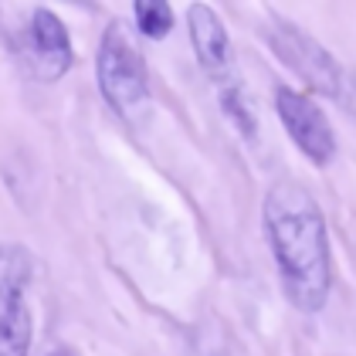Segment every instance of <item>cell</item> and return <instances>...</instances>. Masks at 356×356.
Returning <instances> with one entry per match:
<instances>
[{
  "mask_svg": "<svg viewBox=\"0 0 356 356\" xmlns=\"http://www.w3.org/2000/svg\"><path fill=\"white\" fill-rule=\"evenodd\" d=\"M275 112L285 126V133L299 146V153L316 166H329L336 156V133L329 126L323 106L292 85H278L275 88Z\"/></svg>",
  "mask_w": 356,
  "mask_h": 356,
  "instance_id": "4",
  "label": "cell"
},
{
  "mask_svg": "<svg viewBox=\"0 0 356 356\" xmlns=\"http://www.w3.org/2000/svg\"><path fill=\"white\" fill-rule=\"evenodd\" d=\"M187 24H191V41L200 58V68L218 85L234 79V48H231V34L218 17V10L207 3H193L187 10Z\"/></svg>",
  "mask_w": 356,
  "mask_h": 356,
  "instance_id": "7",
  "label": "cell"
},
{
  "mask_svg": "<svg viewBox=\"0 0 356 356\" xmlns=\"http://www.w3.org/2000/svg\"><path fill=\"white\" fill-rule=\"evenodd\" d=\"M336 99H339L350 112H356V72H346V68H343V82H339Z\"/></svg>",
  "mask_w": 356,
  "mask_h": 356,
  "instance_id": "10",
  "label": "cell"
},
{
  "mask_svg": "<svg viewBox=\"0 0 356 356\" xmlns=\"http://www.w3.org/2000/svg\"><path fill=\"white\" fill-rule=\"evenodd\" d=\"M261 220L289 302L299 312H319L332 292V251L316 197L289 180L275 184L265 197Z\"/></svg>",
  "mask_w": 356,
  "mask_h": 356,
  "instance_id": "1",
  "label": "cell"
},
{
  "mask_svg": "<svg viewBox=\"0 0 356 356\" xmlns=\"http://www.w3.org/2000/svg\"><path fill=\"white\" fill-rule=\"evenodd\" d=\"M95 79L102 88V99L122 119H136L149 102V72L146 58L139 55L133 34L119 21L106 28L95 55Z\"/></svg>",
  "mask_w": 356,
  "mask_h": 356,
  "instance_id": "2",
  "label": "cell"
},
{
  "mask_svg": "<svg viewBox=\"0 0 356 356\" xmlns=\"http://www.w3.org/2000/svg\"><path fill=\"white\" fill-rule=\"evenodd\" d=\"M31 254L21 245H0V356H28L34 339L31 316Z\"/></svg>",
  "mask_w": 356,
  "mask_h": 356,
  "instance_id": "3",
  "label": "cell"
},
{
  "mask_svg": "<svg viewBox=\"0 0 356 356\" xmlns=\"http://www.w3.org/2000/svg\"><path fill=\"white\" fill-rule=\"evenodd\" d=\"M218 99H220V106H224V112L238 122V129H241L245 136H254V112H251V106L245 102L241 82H238V79L220 82L218 85Z\"/></svg>",
  "mask_w": 356,
  "mask_h": 356,
  "instance_id": "9",
  "label": "cell"
},
{
  "mask_svg": "<svg viewBox=\"0 0 356 356\" xmlns=\"http://www.w3.org/2000/svg\"><path fill=\"white\" fill-rule=\"evenodd\" d=\"M21 51H24V65L31 68V75L38 82H58L75 61V48H72L68 28L48 7H38L28 17V28H24V38H21Z\"/></svg>",
  "mask_w": 356,
  "mask_h": 356,
  "instance_id": "6",
  "label": "cell"
},
{
  "mask_svg": "<svg viewBox=\"0 0 356 356\" xmlns=\"http://www.w3.org/2000/svg\"><path fill=\"white\" fill-rule=\"evenodd\" d=\"M268 44L285 58V65H289L312 92H323V95H332V99H336L339 82H343V65L329 55L312 34H305L302 28L289 24V21H272Z\"/></svg>",
  "mask_w": 356,
  "mask_h": 356,
  "instance_id": "5",
  "label": "cell"
},
{
  "mask_svg": "<svg viewBox=\"0 0 356 356\" xmlns=\"http://www.w3.org/2000/svg\"><path fill=\"white\" fill-rule=\"evenodd\" d=\"M136 28L139 34H146L149 41H160L173 28V10L163 0H139L136 3Z\"/></svg>",
  "mask_w": 356,
  "mask_h": 356,
  "instance_id": "8",
  "label": "cell"
}]
</instances>
